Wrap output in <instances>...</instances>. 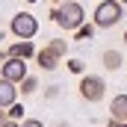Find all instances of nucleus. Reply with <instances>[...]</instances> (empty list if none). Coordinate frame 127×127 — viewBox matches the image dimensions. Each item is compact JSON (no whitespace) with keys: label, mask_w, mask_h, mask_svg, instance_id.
I'll use <instances>...</instances> for the list:
<instances>
[{"label":"nucleus","mask_w":127,"mask_h":127,"mask_svg":"<svg viewBox=\"0 0 127 127\" xmlns=\"http://www.w3.org/2000/svg\"><path fill=\"white\" fill-rule=\"evenodd\" d=\"M21 127H44V121H41V118H24Z\"/></svg>","instance_id":"17"},{"label":"nucleus","mask_w":127,"mask_h":127,"mask_svg":"<svg viewBox=\"0 0 127 127\" xmlns=\"http://www.w3.org/2000/svg\"><path fill=\"white\" fill-rule=\"evenodd\" d=\"M106 127H121V121H112V118H109V121H106Z\"/></svg>","instance_id":"20"},{"label":"nucleus","mask_w":127,"mask_h":127,"mask_svg":"<svg viewBox=\"0 0 127 127\" xmlns=\"http://www.w3.org/2000/svg\"><path fill=\"white\" fill-rule=\"evenodd\" d=\"M62 3H65V0H53V6H62Z\"/></svg>","instance_id":"23"},{"label":"nucleus","mask_w":127,"mask_h":127,"mask_svg":"<svg viewBox=\"0 0 127 127\" xmlns=\"http://www.w3.org/2000/svg\"><path fill=\"white\" fill-rule=\"evenodd\" d=\"M32 59H35V65H38L41 71H56V68H59V62H62V59H59L53 50H47V47L35 50V56H32Z\"/></svg>","instance_id":"7"},{"label":"nucleus","mask_w":127,"mask_h":127,"mask_svg":"<svg viewBox=\"0 0 127 127\" xmlns=\"http://www.w3.org/2000/svg\"><path fill=\"white\" fill-rule=\"evenodd\" d=\"M15 100H18V86L9 83L6 77H0V109H9Z\"/></svg>","instance_id":"8"},{"label":"nucleus","mask_w":127,"mask_h":127,"mask_svg":"<svg viewBox=\"0 0 127 127\" xmlns=\"http://www.w3.org/2000/svg\"><path fill=\"white\" fill-rule=\"evenodd\" d=\"M27 3H38V0H27Z\"/></svg>","instance_id":"25"},{"label":"nucleus","mask_w":127,"mask_h":127,"mask_svg":"<svg viewBox=\"0 0 127 127\" xmlns=\"http://www.w3.org/2000/svg\"><path fill=\"white\" fill-rule=\"evenodd\" d=\"M86 24V9H83V3H77V0H65L62 6H59V27L65 32H74L80 30Z\"/></svg>","instance_id":"3"},{"label":"nucleus","mask_w":127,"mask_h":127,"mask_svg":"<svg viewBox=\"0 0 127 127\" xmlns=\"http://www.w3.org/2000/svg\"><path fill=\"white\" fill-rule=\"evenodd\" d=\"M35 92H38V77H35V74H27V77L18 83V95L21 97H32Z\"/></svg>","instance_id":"11"},{"label":"nucleus","mask_w":127,"mask_h":127,"mask_svg":"<svg viewBox=\"0 0 127 127\" xmlns=\"http://www.w3.org/2000/svg\"><path fill=\"white\" fill-rule=\"evenodd\" d=\"M121 127H127V121H124V124H121Z\"/></svg>","instance_id":"27"},{"label":"nucleus","mask_w":127,"mask_h":127,"mask_svg":"<svg viewBox=\"0 0 127 127\" xmlns=\"http://www.w3.org/2000/svg\"><path fill=\"white\" fill-rule=\"evenodd\" d=\"M59 89H62L59 83H50V86H44L41 97H44V100H56V97H59Z\"/></svg>","instance_id":"16"},{"label":"nucleus","mask_w":127,"mask_h":127,"mask_svg":"<svg viewBox=\"0 0 127 127\" xmlns=\"http://www.w3.org/2000/svg\"><path fill=\"white\" fill-rule=\"evenodd\" d=\"M9 32H12L15 38L32 41V38L38 35V18H35L32 12H15V15L9 18Z\"/></svg>","instance_id":"2"},{"label":"nucleus","mask_w":127,"mask_h":127,"mask_svg":"<svg viewBox=\"0 0 127 127\" xmlns=\"http://www.w3.org/2000/svg\"><path fill=\"white\" fill-rule=\"evenodd\" d=\"M56 127H71V124H68V121H56Z\"/></svg>","instance_id":"22"},{"label":"nucleus","mask_w":127,"mask_h":127,"mask_svg":"<svg viewBox=\"0 0 127 127\" xmlns=\"http://www.w3.org/2000/svg\"><path fill=\"white\" fill-rule=\"evenodd\" d=\"M65 65H68V71H71V74H80V77L86 74V62H83V59H77V56H71Z\"/></svg>","instance_id":"15"},{"label":"nucleus","mask_w":127,"mask_h":127,"mask_svg":"<svg viewBox=\"0 0 127 127\" xmlns=\"http://www.w3.org/2000/svg\"><path fill=\"white\" fill-rule=\"evenodd\" d=\"M77 89H80V97H83L86 103H100V100L106 97V80H103L100 74H83Z\"/></svg>","instance_id":"4"},{"label":"nucleus","mask_w":127,"mask_h":127,"mask_svg":"<svg viewBox=\"0 0 127 127\" xmlns=\"http://www.w3.org/2000/svg\"><path fill=\"white\" fill-rule=\"evenodd\" d=\"M100 65H103L106 71H121V65H124V53L115 50V47H109V50L100 53Z\"/></svg>","instance_id":"9"},{"label":"nucleus","mask_w":127,"mask_h":127,"mask_svg":"<svg viewBox=\"0 0 127 127\" xmlns=\"http://www.w3.org/2000/svg\"><path fill=\"white\" fill-rule=\"evenodd\" d=\"M124 41H127V30H124Z\"/></svg>","instance_id":"26"},{"label":"nucleus","mask_w":127,"mask_h":127,"mask_svg":"<svg viewBox=\"0 0 127 127\" xmlns=\"http://www.w3.org/2000/svg\"><path fill=\"white\" fill-rule=\"evenodd\" d=\"M95 24H83V27H80V30H74V38H77V41H92V35H95Z\"/></svg>","instance_id":"13"},{"label":"nucleus","mask_w":127,"mask_h":127,"mask_svg":"<svg viewBox=\"0 0 127 127\" xmlns=\"http://www.w3.org/2000/svg\"><path fill=\"white\" fill-rule=\"evenodd\" d=\"M118 3H121V6H127V0H118Z\"/></svg>","instance_id":"24"},{"label":"nucleus","mask_w":127,"mask_h":127,"mask_svg":"<svg viewBox=\"0 0 127 127\" xmlns=\"http://www.w3.org/2000/svg\"><path fill=\"white\" fill-rule=\"evenodd\" d=\"M6 50H9V56L27 59V62H30L32 56H35V44H32V41H27V38H18V41H12V44H9Z\"/></svg>","instance_id":"6"},{"label":"nucleus","mask_w":127,"mask_h":127,"mask_svg":"<svg viewBox=\"0 0 127 127\" xmlns=\"http://www.w3.org/2000/svg\"><path fill=\"white\" fill-rule=\"evenodd\" d=\"M6 121H9V115H6V109H0V127L6 124Z\"/></svg>","instance_id":"19"},{"label":"nucleus","mask_w":127,"mask_h":127,"mask_svg":"<svg viewBox=\"0 0 127 127\" xmlns=\"http://www.w3.org/2000/svg\"><path fill=\"white\" fill-rule=\"evenodd\" d=\"M3 127H21V121H6Z\"/></svg>","instance_id":"21"},{"label":"nucleus","mask_w":127,"mask_h":127,"mask_svg":"<svg viewBox=\"0 0 127 127\" xmlns=\"http://www.w3.org/2000/svg\"><path fill=\"white\" fill-rule=\"evenodd\" d=\"M44 47H47V50H53L59 59H65V56H68V41H65V38H50Z\"/></svg>","instance_id":"12"},{"label":"nucleus","mask_w":127,"mask_h":127,"mask_svg":"<svg viewBox=\"0 0 127 127\" xmlns=\"http://www.w3.org/2000/svg\"><path fill=\"white\" fill-rule=\"evenodd\" d=\"M109 118L112 121H127V95H115L112 103H109Z\"/></svg>","instance_id":"10"},{"label":"nucleus","mask_w":127,"mask_h":127,"mask_svg":"<svg viewBox=\"0 0 127 127\" xmlns=\"http://www.w3.org/2000/svg\"><path fill=\"white\" fill-rule=\"evenodd\" d=\"M50 21H53V24H59V6H53V9H50Z\"/></svg>","instance_id":"18"},{"label":"nucleus","mask_w":127,"mask_h":127,"mask_svg":"<svg viewBox=\"0 0 127 127\" xmlns=\"http://www.w3.org/2000/svg\"><path fill=\"white\" fill-rule=\"evenodd\" d=\"M121 21H124V6L118 0H100L95 6V12H92V24L97 30H112Z\"/></svg>","instance_id":"1"},{"label":"nucleus","mask_w":127,"mask_h":127,"mask_svg":"<svg viewBox=\"0 0 127 127\" xmlns=\"http://www.w3.org/2000/svg\"><path fill=\"white\" fill-rule=\"evenodd\" d=\"M30 74V68H27V59H18V56H9L6 62H0V77H6L9 83H21L24 77Z\"/></svg>","instance_id":"5"},{"label":"nucleus","mask_w":127,"mask_h":127,"mask_svg":"<svg viewBox=\"0 0 127 127\" xmlns=\"http://www.w3.org/2000/svg\"><path fill=\"white\" fill-rule=\"evenodd\" d=\"M24 112H27V109H24V103H21V100H15V103H12V106L6 109L9 121H24Z\"/></svg>","instance_id":"14"}]
</instances>
